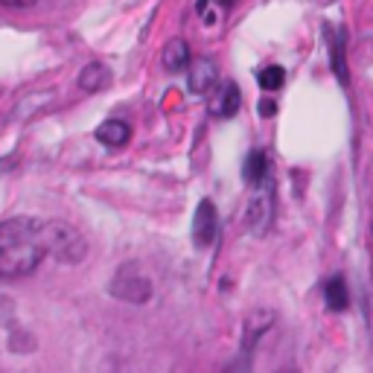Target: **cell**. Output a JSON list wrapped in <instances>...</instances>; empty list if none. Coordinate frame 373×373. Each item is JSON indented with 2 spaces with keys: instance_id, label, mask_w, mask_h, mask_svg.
<instances>
[{
  "instance_id": "cell-1",
  "label": "cell",
  "mask_w": 373,
  "mask_h": 373,
  "mask_svg": "<svg viewBox=\"0 0 373 373\" xmlns=\"http://www.w3.org/2000/svg\"><path fill=\"white\" fill-rule=\"evenodd\" d=\"M44 257V222L26 216L0 222V280H21L33 274Z\"/></svg>"
},
{
  "instance_id": "cell-2",
  "label": "cell",
  "mask_w": 373,
  "mask_h": 373,
  "mask_svg": "<svg viewBox=\"0 0 373 373\" xmlns=\"http://www.w3.org/2000/svg\"><path fill=\"white\" fill-rule=\"evenodd\" d=\"M44 242H47V254L58 257L61 263H79L88 254L82 233L68 222H44Z\"/></svg>"
},
{
  "instance_id": "cell-3",
  "label": "cell",
  "mask_w": 373,
  "mask_h": 373,
  "mask_svg": "<svg viewBox=\"0 0 373 373\" xmlns=\"http://www.w3.org/2000/svg\"><path fill=\"white\" fill-rule=\"evenodd\" d=\"M111 292L117 295V298H122V300H132V303H143L146 298H149V280L146 277H140L135 268H122L117 277H114V286H111Z\"/></svg>"
},
{
  "instance_id": "cell-4",
  "label": "cell",
  "mask_w": 373,
  "mask_h": 373,
  "mask_svg": "<svg viewBox=\"0 0 373 373\" xmlns=\"http://www.w3.org/2000/svg\"><path fill=\"white\" fill-rule=\"evenodd\" d=\"M236 108H239V88L233 82H222L210 97V114L225 120V117H233Z\"/></svg>"
},
{
  "instance_id": "cell-5",
  "label": "cell",
  "mask_w": 373,
  "mask_h": 373,
  "mask_svg": "<svg viewBox=\"0 0 373 373\" xmlns=\"http://www.w3.org/2000/svg\"><path fill=\"white\" fill-rule=\"evenodd\" d=\"M193 236H196V245L199 248H207L216 236V207L210 201H201L199 204V213H196V222H193Z\"/></svg>"
},
{
  "instance_id": "cell-6",
  "label": "cell",
  "mask_w": 373,
  "mask_h": 373,
  "mask_svg": "<svg viewBox=\"0 0 373 373\" xmlns=\"http://www.w3.org/2000/svg\"><path fill=\"white\" fill-rule=\"evenodd\" d=\"M213 79H216L213 61H207V58H196V61H190V65H186V85H190L193 93H204V90H210Z\"/></svg>"
},
{
  "instance_id": "cell-7",
  "label": "cell",
  "mask_w": 373,
  "mask_h": 373,
  "mask_svg": "<svg viewBox=\"0 0 373 373\" xmlns=\"http://www.w3.org/2000/svg\"><path fill=\"white\" fill-rule=\"evenodd\" d=\"M129 137H132V129H129L122 120H105L103 126L97 129V140H100V143H105V146H111V149H117V146H126V143H129Z\"/></svg>"
},
{
  "instance_id": "cell-8",
  "label": "cell",
  "mask_w": 373,
  "mask_h": 373,
  "mask_svg": "<svg viewBox=\"0 0 373 373\" xmlns=\"http://www.w3.org/2000/svg\"><path fill=\"white\" fill-rule=\"evenodd\" d=\"M186 65H190V47H186V41H181V38H172L164 50V68L169 73H178Z\"/></svg>"
},
{
  "instance_id": "cell-9",
  "label": "cell",
  "mask_w": 373,
  "mask_h": 373,
  "mask_svg": "<svg viewBox=\"0 0 373 373\" xmlns=\"http://www.w3.org/2000/svg\"><path fill=\"white\" fill-rule=\"evenodd\" d=\"M79 85H82V90H100L108 85V70L103 65H88L79 73Z\"/></svg>"
},
{
  "instance_id": "cell-10",
  "label": "cell",
  "mask_w": 373,
  "mask_h": 373,
  "mask_svg": "<svg viewBox=\"0 0 373 373\" xmlns=\"http://www.w3.org/2000/svg\"><path fill=\"white\" fill-rule=\"evenodd\" d=\"M324 295H327V303H330L332 309H345L347 295H345V283H341V277H332V280H330L327 289H324Z\"/></svg>"
},
{
  "instance_id": "cell-11",
  "label": "cell",
  "mask_w": 373,
  "mask_h": 373,
  "mask_svg": "<svg viewBox=\"0 0 373 373\" xmlns=\"http://www.w3.org/2000/svg\"><path fill=\"white\" fill-rule=\"evenodd\" d=\"M283 85V68H266L260 73V88L263 90H280Z\"/></svg>"
},
{
  "instance_id": "cell-12",
  "label": "cell",
  "mask_w": 373,
  "mask_h": 373,
  "mask_svg": "<svg viewBox=\"0 0 373 373\" xmlns=\"http://www.w3.org/2000/svg\"><path fill=\"white\" fill-rule=\"evenodd\" d=\"M266 154L263 152H257V154H251V161H248V169H245V178L251 181V184H260V178H263V172H266Z\"/></svg>"
},
{
  "instance_id": "cell-13",
  "label": "cell",
  "mask_w": 373,
  "mask_h": 373,
  "mask_svg": "<svg viewBox=\"0 0 373 373\" xmlns=\"http://www.w3.org/2000/svg\"><path fill=\"white\" fill-rule=\"evenodd\" d=\"M0 4H4V6H18V9H21V6H33L36 0H0Z\"/></svg>"
}]
</instances>
